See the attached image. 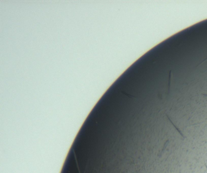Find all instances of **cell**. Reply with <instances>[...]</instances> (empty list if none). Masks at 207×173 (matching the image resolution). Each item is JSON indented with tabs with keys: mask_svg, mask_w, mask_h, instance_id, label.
I'll list each match as a JSON object with an SVG mask.
<instances>
[{
	"mask_svg": "<svg viewBox=\"0 0 207 173\" xmlns=\"http://www.w3.org/2000/svg\"><path fill=\"white\" fill-rule=\"evenodd\" d=\"M205 167H206V170H207V166L205 165Z\"/></svg>",
	"mask_w": 207,
	"mask_h": 173,
	"instance_id": "cell-2",
	"label": "cell"
},
{
	"mask_svg": "<svg viewBox=\"0 0 207 173\" xmlns=\"http://www.w3.org/2000/svg\"><path fill=\"white\" fill-rule=\"evenodd\" d=\"M168 119H169V120H170V122H171V123H172V125H173V126H174V127H175V128H176V130H177V131H178V132H179V134H180V135H181V136H182V137H184V138H185V136H184V134H182V132H181V131H180V130H179V128H177V126H175V125H174V123H173V122H172V121H171V120H170V118H169V117H168Z\"/></svg>",
	"mask_w": 207,
	"mask_h": 173,
	"instance_id": "cell-1",
	"label": "cell"
}]
</instances>
